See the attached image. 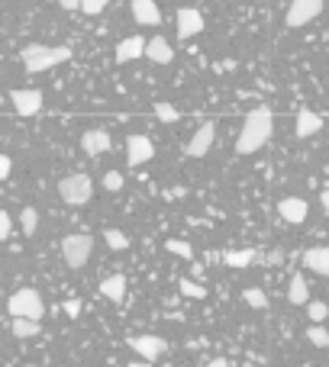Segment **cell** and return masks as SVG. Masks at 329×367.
<instances>
[{"instance_id": "6da1fadb", "label": "cell", "mask_w": 329, "mask_h": 367, "mask_svg": "<svg viewBox=\"0 0 329 367\" xmlns=\"http://www.w3.org/2000/svg\"><path fill=\"white\" fill-rule=\"evenodd\" d=\"M272 132H274L272 110H268V106H258V110H252V113L245 116L242 132H239V139H235V151H239V155H255L265 142L272 139Z\"/></svg>"}, {"instance_id": "7a4b0ae2", "label": "cell", "mask_w": 329, "mask_h": 367, "mask_svg": "<svg viewBox=\"0 0 329 367\" xmlns=\"http://www.w3.org/2000/svg\"><path fill=\"white\" fill-rule=\"evenodd\" d=\"M19 58H23V68H26L29 75H39V71H48V68L68 62V58H71V48L68 46H39L36 42V46L23 48Z\"/></svg>"}, {"instance_id": "3957f363", "label": "cell", "mask_w": 329, "mask_h": 367, "mask_svg": "<svg viewBox=\"0 0 329 367\" xmlns=\"http://www.w3.org/2000/svg\"><path fill=\"white\" fill-rule=\"evenodd\" d=\"M7 312H10V319H36L39 322L42 316H46V303H42L39 290L23 287V290H17L13 297H10Z\"/></svg>"}, {"instance_id": "277c9868", "label": "cell", "mask_w": 329, "mask_h": 367, "mask_svg": "<svg viewBox=\"0 0 329 367\" xmlns=\"http://www.w3.org/2000/svg\"><path fill=\"white\" fill-rule=\"evenodd\" d=\"M58 197L65 200V203H71V207H81V203H87V200L94 197V180L87 178V174H68L58 184Z\"/></svg>"}, {"instance_id": "5b68a950", "label": "cell", "mask_w": 329, "mask_h": 367, "mask_svg": "<svg viewBox=\"0 0 329 367\" xmlns=\"http://www.w3.org/2000/svg\"><path fill=\"white\" fill-rule=\"evenodd\" d=\"M91 252H94V238L87 236V232L65 236V242H62V254H65V264L71 267V271L85 267L87 258H91Z\"/></svg>"}, {"instance_id": "8992f818", "label": "cell", "mask_w": 329, "mask_h": 367, "mask_svg": "<svg viewBox=\"0 0 329 367\" xmlns=\"http://www.w3.org/2000/svg\"><path fill=\"white\" fill-rule=\"evenodd\" d=\"M320 13H323V0H291L284 23H287V29H301L307 23H313Z\"/></svg>"}, {"instance_id": "52a82bcc", "label": "cell", "mask_w": 329, "mask_h": 367, "mask_svg": "<svg viewBox=\"0 0 329 367\" xmlns=\"http://www.w3.org/2000/svg\"><path fill=\"white\" fill-rule=\"evenodd\" d=\"M10 100H13V110L19 116H36L42 110V104H46L42 91H36V87H19V91L10 94Z\"/></svg>"}, {"instance_id": "ba28073f", "label": "cell", "mask_w": 329, "mask_h": 367, "mask_svg": "<svg viewBox=\"0 0 329 367\" xmlns=\"http://www.w3.org/2000/svg\"><path fill=\"white\" fill-rule=\"evenodd\" d=\"M213 139H217V126H213L210 120L200 122V129L194 132V139L184 145V155H188V158H204V155L210 151V145H213Z\"/></svg>"}, {"instance_id": "9c48e42d", "label": "cell", "mask_w": 329, "mask_h": 367, "mask_svg": "<svg viewBox=\"0 0 329 367\" xmlns=\"http://www.w3.org/2000/svg\"><path fill=\"white\" fill-rule=\"evenodd\" d=\"M126 345L142 361H159V355L165 351V339H159V335H132V339H126Z\"/></svg>"}, {"instance_id": "30bf717a", "label": "cell", "mask_w": 329, "mask_h": 367, "mask_svg": "<svg viewBox=\"0 0 329 367\" xmlns=\"http://www.w3.org/2000/svg\"><path fill=\"white\" fill-rule=\"evenodd\" d=\"M152 155H155V145L145 135H130L126 139V161H130V168H139V164L152 161Z\"/></svg>"}, {"instance_id": "8fae6325", "label": "cell", "mask_w": 329, "mask_h": 367, "mask_svg": "<svg viewBox=\"0 0 329 367\" xmlns=\"http://www.w3.org/2000/svg\"><path fill=\"white\" fill-rule=\"evenodd\" d=\"M204 32V13L194 7H181L178 10V39H190Z\"/></svg>"}, {"instance_id": "7c38bea8", "label": "cell", "mask_w": 329, "mask_h": 367, "mask_svg": "<svg viewBox=\"0 0 329 367\" xmlns=\"http://www.w3.org/2000/svg\"><path fill=\"white\" fill-rule=\"evenodd\" d=\"M278 213H281L284 223L301 226L303 219H307V213H310V207H307V200H301V197H284L281 203H278Z\"/></svg>"}, {"instance_id": "4fadbf2b", "label": "cell", "mask_w": 329, "mask_h": 367, "mask_svg": "<svg viewBox=\"0 0 329 367\" xmlns=\"http://www.w3.org/2000/svg\"><path fill=\"white\" fill-rule=\"evenodd\" d=\"M132 19L139 26H159L161 23V10L155 0H132Z\"/></svg>"}, {"instance_id": "5bb4252c", "label": "cell", "mask_w": 329, "mask_h": 367, "mask_svg": "<svg viewBox=\"0 0 329 367\" xmlns=\"http://www.w3.org/2000/svg\"><path fill=\"white\" fill-rule=\"evenodd\" d=\"M145 42H149V39H142V36L123 39L120 46H116V62H120V65H130V62H136L139 55H145Z\"/></svg>"}, {"instance_id": "9a60e30c", "label": "cell", "mask_w": 329, "mask_h": 367, "mask_svg": "<svg viewBox=\"0 0 329 367\" xmlns=\"http://www.w3.org/2000/svg\"><path fill=\"white\" fill-rule=\"evenodd\" d=\"M320 129H323L320 113H313V110H301V113H297V126H294V135H297V139H310V135H317Z\"/></svg>"}, {"instance_id": "2e32d148", "label": "cell", "mask_w": 329, "mask_h": 367, "mask_svg": "<svg viewBox=\"0 0 329 367\" xmlns=\"http://www.w3.org/2000/svg\"><path fill=\"white\" fill-rule=\"evenodd\" d=\"M110 145H113L110 132H104V129H91V132H85V135H81V149H85L87 155H104Z\"/></svg>"}, {"instance_id": "e0dca14e", "label": "cell", "mask_w": 329, "mask_h": 367, "mask_svg": "<svg viewBox=\"0 0 329 367\" xmlns=\"http://www.w3.org/2000/svg\"><path fill=\"white\" fill-rule=\"evenodd\" d=\"M145 58H149V62H155V65H171L175 52H171V46L161 36H152L149 42H145Z\"/></svg>"}, {"instance_id": "ac0fdd59", "label": "cell", "mask_w": 329, "mask_h": 367, "mask_svg": "<svg viewBox=\"0 0 329 367\" xmlns=\"http://www.w3.org/2000/svg\"><path fill=\"white\" fill-rule=\"evenodd\" d=\"M303 267H310V271L329 277V245H320V248H310V252H303Z\"/></svg>"}, {"instance_id": "d6986e66", "label": "cell", "mask_w": 329, "mask_h": 367, "mask_svg": "<svg viewBox=\"0 0 329 367\" xmlns=\"http://www.w3.org/2000/svg\"><path fill=\"white\" fill-rule=\"evenodd\" d=\"M100 293H104L107 300H113V303H123V297H126V277H123V274L104 277V283H100Z\"/></svg>"}, {"instance_id": "ffe728a7", "label": "cell", "mask_w": 329, "mask_h": 367, "mask_svg": "<svg viewBox=\"0 0 329 367\" xmlns=\"http://www.w3.org/2000/svg\"><path fill=\"white\" fill-rule=\"evenodd\" d=\"M287 300L294 306H307L310 303V290H307V281H303L301 274H294L291 277V287H287Z\"/></svg>"}, {"instance_id": "44dd1931", "label": "cell", "mask_w": 329, "mask_h": 367, "mask_svg": "<svg viewBox=\"0 0 329 367\" xmlns=\"http://www.w3.org/2000/svg\"><path fill=\"white\" fill-rule=\"evenodd\" d=\"M255 258H258V252H255V248H242V252H226L223 254V264H226V267H249Z\"/></svg>"}, {"instance_id": "7402d4cb", "label": "cell", "mask_w": 329, "mask_h": 367, "mask_svg": "<svg viewBox=\"0 0 329 367\" xmlns=\"http://www.w3.org/2000/svg\"><path fill=\"white\" fill-rule=\"evenodd\" d=\"M10 332L17 339H39V322L36 319H10Z\"/></svg>"}, {"instance_id": "603a6c76", "label": "cell", "mask_w": 329, "mask_h": 367, "mask_svg": "<svg viewBox=\"0 0 329 367\" xmlns=\"http://www.w3.org/2000/svg\"><path fill=\"white\" fill-rule=\"evenodd\" d=\"M245 303L252 306V310H268V293L262 290V287H245Z\"/></svg>"}, {"instance_id": "cb8c5ba5", "label": "cell", "mask_w": 329, "mask_h": 367, "mask_svg": "<svg viewBox=\"0 0 329 367\" xmlns=\"http://www.w3.org/2000/svg\"><path fill=\"white\" fill-rule=\"evenodd\" d=\"M36 226H39L36 209H33V207H26L23 213H19V229H23V236H36Z\"/></svg>"}, {"instance_id": "d4e9b609", "label": "cell", "mask_w": 329, "mask_h": 367, "mask_svg": "<svg viewBox=\"0 0 329 367\" xmlns=\"http://www.w3.org/2000/svg\"><path fill=\"white\" fill-rule=\"evenodd\" d=\"M104 238L113 252H126V248H130V238H126V232H120V229H107Z\"/></svg>"}, {"instance_id": "484cf974", "label": "cell", "mask_w": 329, "mask_h": 367, "mask_svg": "<svg viewBox=\"0 0 329 367\" xmlns=\"http://www.w3.org/2000/svg\"><path fill=\"white\" fill-rule=\"evenodd\" d=\"M165 248H168L171 254H178V258H194V248H190V242H181V238H168V242H165Z\"/></svg>"}, {"instance_id": "4316f807", "label": "cell", "mask_w": 329, "mask_h": 367, "mask_svg": "<svg viewBox=\"0 0 329 367\" xmlns=\"http://www.w3.org/2000/svg\"><path fill=\"white\" fill-rule=\"evenodd\" d=\"M155 120L161 122H178L181 120V110L171 104H155Z\"/></svg>"}, {"instance_id": "83f0119b", "label": "cell", "mask_w": 329, "mask_h": 367, "mask_svg": "<svg viewBox=\"0 0 329 367\" xmlns=\"http://www.w3.org/2000/svg\"><path fill=\"white\" fill-rule=\"evenodd\" d=\"M307 339H310V345H317V348H329V332L323 329V326H310V329H307Z\"/></svg>"}, {"instance_id": "f1b7e54d", "label": "cell", "mask_w": 329, "mask_h": 367, "mask_svg": "<svg viewBox=\"0 0 329 367\" xmlns=\"http://www.w3.org/2000/svg\"><path fill=\"white\" fill-rule=\"evenodd\" d=\"M178 287H181V293H184V297H194V300H204V297H207V290H204L200 283L188 281V277H184V281H178Z\"/></svg>"}, {"instance_id": "f546056e", "label": "cell", "mask_w": 329, "mask_h": 367, "mask_svg": "<svg viewBox=\"0 0 329 367\" xmlns=\"http://www.w3.org/2000/svg\"><path fill=\"white\" fill-rule=\"evenodd\" d=\"M307 316L313 319V326H320V322L329 316V306L326 303H307Z\"/></svg>"}, {"instance_id": "4dcf8cb0", "label": "cell", "mask_w": 329, "mask_h": 367, "mask_svg": "<svg viewBox=\"0 0 329 367\" xmlns=\"http://www.w3.org/2000/svg\"><path fill=\"white\" fill-rule=\"evenodd\" d=\"M107 3H110V0H81V10H85L87 17H97V13L107 10Z\"/></svg>"}, {"instance_id": "1f68e13d", "label": "cell", "mask_w": 329, "mask_h": 367, "mask_svg": "<svg viewBox=\"0 0 329 367\" xmlns=\"http://www.w3.org/2000/svg\"><path fill=\"white\" fill-rule=\"evenodd\" d=\"M104 187L110 190V194H116V190L123 187V174H120V171H107V174H104Z\"/></svg>"}, {"instance_id": "d6a6232c", "label": "cell", "mask_w": 329, "mask_h": 367, "mask_svg": "<svg viewBox=\"0 0 329 367\" xmlns=\"http://www.w3.org/2000/svg\"><path fill=\"white\" fill-rule=\"evenodd\" d=\"M10 232H13V223H10V213L0 209V242H7Z\"/></svg>"}, {"instance_id": "836d02e7", "label": "cell", "mask_w": 329, "mask_h": 367, "mask_svg": "<svg viewBox=\"0 0 329 367\" xmlns=\"http://www.w3.org/2000/svg\"><path fill=\"white\" fill-rule=\"evenodd\" d=\"M65 312L71 316V319H78V316H81V303H78V300H68L65 303Z\"/></svg>"}, {"instance_id": "e575fe53", "label": "cell", "mask_w": 329, "mask_h": 367, "mask_svg": "<svg viewBox=\"0 0 329 367\" xmlns=\"http://www.w3.org/2000/svg\"><path fill=\"white\" fill-rule=\"evenodd\" d=\"M265 261H268V264H281L284 261V252H281V248H274V252L265 254Z\"/></svg>"}, {"instance_id": "d590c367", "label": "cell", "mask_w": 329, "mask_h": 367, "mask_svg": "<svg viewBox=\"0 0 329 367\" xmlns=\"http://www.w3.org/2000/svg\"><path fill=\"white\" fill-rule=\"evenodd\" d=\"M3 178H10V158L0 151V180H3Z\"/></svg>"}, {"instance_id": "8d00e7d4", "label": "cell", "mask_w": 329, "mask_h": 367, "mask_svg": "<svg viewBox=\"0 0 329 367\" xmlns=\"http://www.w3.org/2000/svg\"><path fill=\"white\" fill-rule=\"evenodd\" d=\"M58 3H62V10H68V13L81 10V0H58Z\"/></svg>"}, {"instance_id": "74e56055", "label": "cell", "mask_w": 329, "mask_h": 367, "mask_svg": "<svg viewBox=\"0 0 329 367\" xmlns=\"http://www.w3.org/2000/svg\"><path fill=\"white\" fill-rule=\"evenodd\" d=\"M320 203H323V209H326V213H329V187L320 194Z\"/></svg>"}, {"instance_id": "f35d334b", "label": "cell", "mask_w": 329, "mask_h": 367, "mask_svg": "<svg viewBox=\"0 0 329 367\" xmlns=\"http://www.w3.org/2000/svg\"><path fill=\"white\" fill-rule=\"evenodd\" d=\"M207 367H229V361H226V358H213Z\"/></svg>"}, {"instance_id": "ab89813d", "label": "cell", "mask_w": 329, "mask_h": 367, "mask_svg": "<svg viewBox=\"0 0 329 367\" xmlns=\"http://www.w3.org/2000/svg\"><path fill=\"white\" fill-rule=\"evenodd\" d=\"M126 367H155L152 361H132V364H126Z\"/></svg>"}, {"instance_id": "60d3db41", "label": "cell", "mask_w": 329, "mask_h": 367, "mask_svg": "<svg viewBox=\"0 0 329 367\" xmlns=\"http://www.w3.org/2000/svg\"><path fill=\"white\" fill-rule=\"evenodd\" d=\"M242 367H255V364H242Z\"/></svg>"}, {"instance_id": "b9f144b4", "label": "cell", "mask_w": 329, "mask_h": 367, "mask_svg": "<svg viewBox=\"0 0 329 367\" xmlns=\"http://www.w3.org/2000/svg\"><path fill=\"white\" fill-rule=\"evenodd\" d=\"M326 174H329V164H326Z\"/></svg>"}]
</instances>
